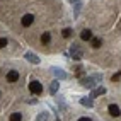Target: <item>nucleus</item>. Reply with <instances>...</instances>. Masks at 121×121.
<instances>
[{"label":"nucleus","instance_id":"1","mask_svg":"<svg viewBox=\"0 0 121 121\" xmlns=\"http://www.w3.org/2000/svg\"><path fill=\"white\" fill-rule=\"evenodd\" d=\"M101 78H102V75H95V77H89V78H80V84L87 85V87H92L95 82H99Z\"/></svg>","mask_w":121,"mask_h":121},{"label":"nucleus","instance_id":"2","mask_svg":"<svg viewBox=\"0 0 121 121\" xmlns=\"http://www.w3.org/2000/svg\"><path fill=\"white\" fill-rule=\"evenodd\" d=\"M29 91L33 92V94H41L43 92V85L38 82V80H31V84H29Z\"/></svg>","mask_w":121,"mask_h":121},{"label":"nucleus","instance_id":"3","mask_svg":"<svg viewBox=\"0 0 121 121\" xmlns=\"http://www.w3.org/2000/svg\"><path fill=\"white\" fill-rule=\"evenodd\" d=\"M33 22H34V15L33 14H26L24 17L21 19V24L24 27H29V26H33Z\"/></svg>","mask_w":121,"mask_h":121},{"label":"nucleus","instance_id":"4","mask_svg":"<svg viewBox=\"0 0 121 121\" xmlns=\"http://www.w3.org/2000/svg\"><path fill=\"white\" fill-rule=\"evenodd\" d=\"M72 56H73V60H80L82 51H80V46L78 44H72Z\"/></svg>","mask_w":121,"mask_h":121},{"label":"nucleus","instance_id":"5","mask_svg":"<svg viewBox=\"0 0 121 121\" xmlns=\"http://www.w3.org/2000/svg\"><path fill=\"white\" fill-rule=\"evenodd\" d=\"M7 80H9V82H17V80H19V72L17 70H10L9 72V73H7Z\"/></svg>","mask_w":121,"mask_h":121},{"label":"nucleus","instance_id":"6","mask_svg":"<svg viewBox=\"0 0 121 121\" xmlns=\"http://www.w3.org/2000/svg\"><path fill=\"white\" fill-rule=\"evenodd\" d=\"M108 109H109V114H111V116H114V118H118V116L121 114V111H119V108L116 106V104H109V108H108Z\"/></svg>","mask_w":121,"mask_h":121},{"label":"nucleus","instance_id":"7","mask_svg":"<svg viewBox=\"0 0 121 121\" xmlns=\"http://www.w3.org/2000/svg\"><path fill=\"white\" fill-rule=\"evenodd\" d=\"M80 38H82L84 41H91L92 39V31L91 29H84L82 33H80Z\"/></svg>","mask_w":121,"mask_h":121},{"label":"nucleus","instance_id":"8","mask_svg":"<svg viewBox=\"0 0 121 121\" xmlns=\"http://www.w3.org/2000/svg\"><path fill=\"white\" fill-rule=\"evenodd\" d=\"M51 72H53V73L58 77V78H61V80H63V78H67V73H65L63 70H60V68H55V67H53V68H51Z\"/></svg>","mask_w":121,"mask_h":121},{"label":"nucleus","instance_id":"9","mask_svg":"<svg viewBox=\"0 0 121 121\" xmlns=\"http://www.w3.org/2000/svg\"><path fill=\"white\" fill-rule=\"evenodd\" d=\"M26 58H27L31 63H34V65H38V63H39V58H38V55H34V53H26Z\"/></svg>","mask_w":121,"mask_h":121},{"label":"nucleus","instance_id":"10","mask_svg":"<svg viewBox=\"0 0 121 121\" xmlns=\"http://www.w3.org/2000/svg\"><path fill=\"white\" fill-rule=\"evenodd\" d=\"M80 104H82V106H87V108H92V97H82L80 99Z\"/></svg>","mask_w":121,"mask_h":121},{"label":"nucleus","instance_id":"11","mask_svg":"<svg viewBox=\"0 0 121 121\" xmlns=\"http://www.w3.org/2000/svg\"><path fill=\"white\" fill-rule=\"evenodd\" d=\"M102 94H106V89H104V87H99V89H95V91L91 94V97H97V95H102Z\"/></svg>","mask_w":121,"mask_h":121},{"label":"nucleus","instance_id":"12","mask_svg":"<svg viewBox=\"0 0 121 121\" xmlns=\"http://www.w3.org/2000/svg\"><path fill=\"white\" fill-rule=\"evenodd\" d=\"M50 41H51V34H50V33H43V36H41V43H43V44H48Z\"/></svg>","mask_w":121,"mask_h":121},{"label":"nucleus","instance_id":"13","mask_svg":"<svg viewBox=\"0 0 121 121\" xmlns=\"http://www.w3.org/2000/svg\"><path fill=\"white\" fill-rule=\"evenodd\" d=\"M91 44H92V48H101L102 41H101V38H92L91 39Z\"/></svg>","mask_w":121,"mask_h":121},{"label":"nucleus","instance_id":"14","mask_svg":"<svg viewBox=\"0 0 121 121\" xmlns=\"http://www.w3.org/2000/svg\"><path fill=\"white\" fill-rule=\"evenodd\" d=\"M9 121H22V114H21V112H12Z\"/></svg>","mask_w":121,"mask_h":121},{"label":"nucleus","instance_id":"15","mask_svg":"<svg viewBox=\"0 0 121 121\" xmlns=\"http://www.w3.org/2000/svg\"><path fill=\"white\" fill-rule=\"evenodd\" d=\"M58 80H55V82H51V85H50V92L51 94H56V92H58Z\"/></svg>","mask_w":121,"mask_h":121},{"label":"nucleus","instance_id":"16","mask_svg":"<svg viewBox=\"0 0 121 121\" xmlns=\"http://www.w3.org/2000/svg\"><path fill=\"white\" fill-rule=\"evenodd\" d=\"M63 38H72V34H73V31H72L70 27H67V29H63Z\"/></svg>","mask_w":121,"mask_h":121},{"label":"nucleus","instance_id":"17","mask_svg":"<svg viewBox=\"0 0 121 121\" xmlns=\"http://www.w3.org/2000/svg\"><path fill=\"white\" fill-rule=\"evenodd\" d=\"M7 43H9V41H7L5 38H0V50H2V48H5V46H7Z\"/></svg>","mask_w":121,"mask_h":121},{"label":"nucleus","instance_id":"18","mask_svg":"<svg viewBox=\"0 0 121 121\" xmlns=\"http://www.w3.org/2000/svg\"><path fill=\"white\" fill-rule=\"evenodd\" d=\"M48 119V112H41V116L38 118V121H46Z\"/></svg>","mask_w":121,"mask_h":121},{"label":"nucleus","instance_id":"19","mask_svg":"<svg viewBox=\"0 0 121 121\" xmlns=\"http://www.w3.org/2000/svg\"><path fill=\"white\" fill-rule=\"evenodd\" d=\"M119 78H121V72L116 73V75H112V82H114V80H119Z\"/></svg>","mask_w":121,"mask_h":121},{"label":"nucleus","instance_id":"20","mask_svg":"<svg viewBox=\"0 0 121 121\" xmlns=\"http://www.w3.org/2000/svg\"><path fill=\"white\" fill-rule=\"evenodd\" d=\"M77 121H92V119H91V118H78Z\"/></svg>","mask_w":121,"mask_h":121},{"label":"nucleus","instance_id":"21","mask_svg":"<svg viewBox=\"0 0 121 121\" xmlns=\"http://www.w3.org/2000/svg\"><path fill=\"white\" fill-rule=\"evenodd\" d=\"M70 2H78V0H70Z\"/></svg>","mask_w":121,"mask_h":121},{"label":"nucleus","instance_id":"22","mask_svg":"<svg viewBox=\"0 0 121 121\" xmlns=\"http://www.w3.org/2000/svg\"><path fill=\"white\" fill-rule=\"evenodd\" d=\"M0 95H2V94H0Z\"/></svg>","mask_w":121,"mask_h":121}]
</instances>
